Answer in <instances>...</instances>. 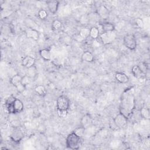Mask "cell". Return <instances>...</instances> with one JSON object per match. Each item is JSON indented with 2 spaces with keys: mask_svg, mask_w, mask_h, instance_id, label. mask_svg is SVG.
<instances>
[{
  "mask_svg": "<svg viewBox=\"0 0 150 150\" xmlns=\"http://www.w3.org/2000/svg\"><path fill=\"white\" fill-rule=\"evenodd\" d=\"M26 36L28 38L33 39L35 41L38 40L39 38V35L38 31L33 28H30V29H28L26 30Z\"/></svg>",
  "mask_w": 150,
  "mask_h": 150,
  "instance_id": "14",
  "label": "cell"
},
{
  "mask_svg": "<svg viewBox=\"0 0 150 150\" xmlns=\"http://www.w3.org/2000/svg\"><path fill=\"white\" fill-rule=\"evenodd\" d=\"M13 107L15 114L21 112L23 110L24 106L22 101L21 100L15 98L13 102Z\"/></svg>",
  "mask_w": 150,
  "mask_h": 150,
  "instance_id": "13",
  "label": "cell"
},
{
  "mask_svg": "<svg viewBox=\"0 0 150 150\" xmlns=\"http://www.w3.org/2000/svg\"><path fill=\"white\" fill-rule=\"evenodd\" d=\"M36 59L30 56H25L22 60V64L23 67L28 69L35 66Z\"/></svg>",
  "mask_w": 150,
  "mask_h": 150,
  "instance_id": "10",
  "label": "cell"
},
{
  "mask_svg": "<svg viewBox=\"0 0 150 150\" xmlns=\"http://www.w3.org/2000/svg\"><path fill=\"white\" fill-rule=\"evenodd\" d=\"M90 29L87 28H83L79 31V36L81 39H84L89 37Z\"/></svg>",
  "mask_w": 150,
  "mask_h": 150,
  "instance_id": "23",
  "label": "cell"
},
{
  "mask_svg": "<svg viewBox=\"0 0 150 150\" xmlns=\"http://www.w3.org/2000/svg\"><path fill=\"white\" fill-rule=\"evenodd\" d=\"M123 43L125 46L131 50H135L137 46L136 39L132 34H128L124 36Z\"/></svg>",
  "mask_w": 150,
  "mask_h": 150,
  "instance_id": "4",
  "label": "cell"
},
{
  "mask_svg": "<svg viewBox=\"0 0 150 150\" xmlns=\"http://www.w3.org/2000/svg\"><path fill=\"white\" fill-rule=\"evenodd\" d=\"M135 107V100L131 88L127 90L121 96L120 105V113L128 118Z\"/></svg>",
  "mask_w": 150,
  "mask_h": 150,
  "instance_id": "1",
  "label": "cell"
},
{
  "mask_svg": "<svg viewBox=\"0 0 150 150\" xmlns=\"http://www.w3.org/2000/svg\"><path fill=\"white\" fill-rule=\"evenodd\" d=\"M38 17L40 19L44 20V19H46V18L47 17V12L45 9H40L38 11Z\"/></svg>",
  "mask_w": 150,
  "mask_h": 150,
  "instance_id": "28",
  "label": "cell"
},
{
  "mask_svg": "<svg viewBox=\"0 0 150 150\" xmlns=\"http://www.w3.org/2000/svg\"><path fill=\"white\" fill-rule=\"evenodd\" d=\"M81 60L86 62H92L94 60V55L89 51H85L83 53L81 56Z\"/></svg>",
  "mask_w": 150,
  "mask_h": 150,
  "instance_id": "16",
  "label": "cell"
},
{
  "mask_svg": "<svg viewBox=\"0 0 150 150\" xmlns=\"http://www.w3.org/2000/svg\"><path fill=\"white\" fill-rule=\"evenodd\" d=\"M127 121L128 118L127 117H125L122 114L119 113L113 119L112 122L115 126V128L117 129H119L125 126L127 123Z\"/></svg>",
  "mask_w": 150,
  "mask_h": 150,
  "instance_id": "7",
  "label": "cell"
},
{
  "mask_svg": "<svg viewBox=\"0 0 150 150\" xmlns=\"http://www.w3.org/2000/svg\"><path fill=\"white\" fill-rule=\"evenodd\" d=\"M115 78L119 83L122 84L127 83L129 81L128 77L122 72H117L115 74Z\"/></svg>",
  "mask_w": 150,
  "mask_h": 150,
  "instance_id": "15",
  "label": "cell"
},
{
  "mask_svg": "<svg viewBox=\"0 0 150 150\" xmlns=\"http://www.w3.org/2000/svg\"><path fill=\"white\" fill-rule=\"evenodd\" d=\"M36 74H37V70L35 66L28 69V70L26 72L27 76H28L32 79H33L36 76Z\"/></svg>",
  "mask_w": 150,
  "mask_h": 150,
  "instance_id": "25",
  "label": "cell"
},
{
  "mask_svg": "<svg viewBox=\"0 0 150 150\" xmlns=\"http://www.w3.org/2000/svg\"><path fill=\"white\" fill-rule=\"evenodd\" d=\"M35 92L40 97H45L47 94V91L45 86L42 85H38L34 88Z\"/></svg>",
  "mask_w": 150,
  "mask_h": 150,
  "instance_id": "19",
  "label": "cell"
},
{
  "mask_svg": "<svg viewBox=\"0 0 150 150\" xmlns=\"http://www.w3.org/2000/svg\"><path fill=\"white\" fill-rule=\"evenodd\" d=\"M140 115L143 119L149 120L150 119V112L149 109L146 107H142L140 110Z\"/></svg>",
  "mask_w": 150,
  "mask_h": 150,
  "instance_id": "22",
  "label": "cell"
},
{
  "mask_svg": "<svg viewBox=\"0 0 150 150\" xmlns=\"http://www.w3.org/2000/svg\"><path fill=\"white\" fill-rule=\"evenodd\" d=\"M96 13L98 15L100 18L101 19H107L109 16V11L108 9L104 5H100L98 7Z\"/></svg>",
  "mask_w": 150,
  "mask_h": 150,
  "instance_id": "11",
  "label": "cell"
},
{
  "mask_svg": "<svg viewBox=\"0 0 150 150\" xmlns=\"http://www.w3.org/2000/svg\"><path fill=\"white\" fill-rule=\"evenodd\" d=\"M85 131H86V129L84 128H83V127L80 126V127H79L76 128L73 132H74L79 137L82 138L84 135Z\"/></svg>",
  "mask_w": 150,
  "mask_h": 150,
  "instance_id": "26",
  "label": "cell"
},
{
  "mask_svg": "<svg viewBox=\"0 0 150 150\" xmlns=\"http://www.w3.org/2000/svg\"><path fill=\"white\" fill-rule=\"evenodd\" d=\"M70 107L69 98L65 96H60L56 100L57 112L59 117H66L68 114V110Z\"/></svg>",
  "mask_w": 150,
  "mask_h": 150,
  "instance_id": "2",
  "label": "cell"
},
{
  "mask_svg": "<svg viewBox=\"0 0 150 150\" xmlns=\"http://www.w3.org/2000/svg\"><path fill=\"white\" fill-rule=\"evenodd\" d=\"M131 71L134 76L138 79H143L146 78V74L143 72V71L138 65L134 66L132 68Z\"/></svg>",
  "mask_w": 150,
  "mask_h": 150,
  "instance_id": "9",
  "label": "cell"
},
{
  "mask_svg": "<svg viewBox=\"0 0 150 150\" xmlns=\"http://www.w3.org/2000/svg\"><path fill=\"white\" fill-rule=\"evenodd\" d=\"M82 138L72 132L66 138V146L71 149H78L82 144Z\"/></svg>",
  "mask_w": 150,
  "mask_h": 150,
  "instance_id": "3",
  "label": "cell"
},
{
  "mask_svg": "<svg viewBox=\"0 0 150 150\" xmlns=\"http://www.w3.org/2000/svg\"><path fill=\"white\" fill-rule=\"evenodd\" d=\"M80 123H81V126L86 129L87 128L91 126L92 119L89 115H87V114L84 115L82 117L80 121Z\"/></svg>",
  "mask_w": 150,
  "mask_h": 150,
  "instance_id": "12",
  "label": "cell"
},
{
  "mask_svg": "<svg viewBox=\"0 0 150 150\" xmlns=\"http://www.w3.org/2000/svg\"><path fill=\"white\" fill-rule=\"evenodd\" d=\"M100 26H101L103 32H112L114 31L115 26L114 25L109 22H104L100 24Z\"/></svg>",
  "mask_w": 150,
  "mask_h": 150,
  "instance_id": "18",
  "label": "cell"
},
{
  "mask_svg": "<svg viewBox=\"0 0 150 150\" xmlns=\"http://www.w3.org/2000/svg\"><path fill=\"white\" fill-rule=\"evenodd\" d=\"M16 88L17 91H18L19 93H23V92L25 90V89H26V86H24L23 84H22V83H20L19 84H18V85L16 87Z\"/></svg>",
  "mask_w": 150,
  "mask_h": 150,
  "instance_id": "30",
  "label": "cell"
},
{
  "mask_svg": "<svg viewBox=\"0 0 150 150\" xmlns=\"http://www.w3.org/2000/svg\"><path fill=\"white\" fill-rule=\"evenodd\" d=\"M116 34L114 31L102 32L100 34V38L104 45L111 43L116 38Z\"/></svg>",
  "mask_w": 150,
  "mask_h": 150,
  "instance_id": "5",
  "label": "cell"
},
{
  "mask_svg": "<svg viewBox=\"0 0 150 150\" xmlns=\"http://www.w3.org/2000/svg\"><path fill=\"white\" fill-rule=\"evenodd\" d=\"M32 79L30 78V77H29L28 76H27L26 74L22 76V80H21V83L22 84H23L24 86H26L28 84H30L32 81Z\"/></svg>",
  "mask_w": 150,
  "mask_h": 150,
  "instance_id": "27",
  "label": "cell"
},
{
  "mask_svg": "<svg viewBox=\"0 0 150 150\" xmlns=\"http://www.w3.org/2000/svg\"><path fill=\"white\" fill-rule=\"evenodd\" d=\"M46 3L48 8V9L52 13L54 14L57 12L59 5V1L56 0H49L47 1Z\"/></svg>",
  "mask_w": 150,
  "mask_h": 150,
  "instance_id": "8",
  "label": "cell"
},
{
  "mask_svg": "<svg viewBox=\"0 0 150 150\" xmlns=\"http://www.w3.org/2000/svg\"><path fill=\"white\" fill-rule=\"evenodd\" d=\"M99 29L96 26H93L90 29L89 37L93 39H97L100 36Z\"/></svg>",
  "mask_w": 150,
  "mask_h": 150,
  "instance_id": "20",
  "label": "cell"
},
{
  "mask_svg": "<svg viewBox=\"0 0 150 150\" xmlns=\"http://www.w3.org/2000/svg\"><path fill=\"white\" fill-rule=\"evenodd\" d=\"M22 77L21 76H20L19 74H15L14 76H13L10 79L11 84L16 87L18 84L21 83Z\"/></svg>",
  "mask_w": 150,
  "mask_h": 150,
  "instance_id": "21",
  "label": "cell"
},
{
  "mask_svg": "<svg viewBox=\"0 0 150 150\" xmlns=\"http://www.w3.org/2000/svg\"><path fill=\"white\" fill-rule=\"evenodd\" d=\"M40 56L45 61L51 60V52L47 49H42L39 50Z\"/></svg>",
  "mask_w": 150,
  "mask_h": 150,
  "instance_id": "17",
  "label": "cell"
},
{
  "mask_svg": "<svg viewBox=\"0 0 150 150\" xmlns=\"http://www.w3.org/2000/svg\"><path fill=\"white\" fill-rule=\"evenodd\" d=\"M135 23L140 28H142L144 26V22L143 20L139 18H138L135 19Z\"/></svg>",
  "mask_w": 150,
  "mask_h": 150,
  "instance_id": "29",
  "label": "cell"
},
{
  "mask_svg": "<svg viewBox=\"0 0 150 150\" xmlns=\"http://www.w3.org/2000/svg\"><path fill=\"white\" fill-rule=\"evenodd\" d=\"M25 136L22 129L19 127H15L12 131L10 137L11 139L15 143H19L22 141Z\"/></svg>",
  "mask_w": 150,
  "mask_h": 150,
  "instance_id": "6",
  "label": "cell"
},
{
  "mask_svg": "<svg viewBox=\"0 0 150 150\" xmlns=\"http://www.w3.org/2000/svg\"><path fill=\"white\" fill-rule=\"evenodd\" d=\"M62 27V23L58 19L54 20L52 23V29L53 30H58Z\"/></svg>",
  "mask_w": 150,
  "mask_h": 150,
  "instance_id": "24",
  "label": "cell"
}]
</instances>
